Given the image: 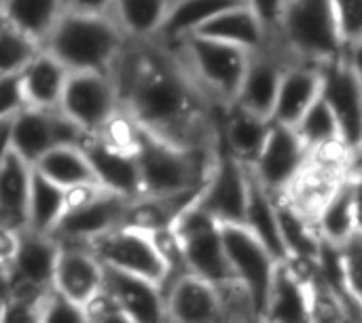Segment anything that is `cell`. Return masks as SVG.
Segmentation results:
<instances>
[{"label": "cell", "instance_id": "1", "mask_svg": "<svg viewBox=\"0 0 362 323\" xmlns=\"http://www.w3.org/2000/svg\"><path fill=\"white\" fill-rule=\"evenodd\" d=\"M110 74L121 108L140 129L176 146L216 150L210 104L161 44L129 42Z\"/></svg>", "mask_w": 362, "mask_h": 323}, {"label": "cell", "instance_id": "2", "mask_svg": "<svg viewBox=\"0 0 362 323\" xmlns=\"http://www.w3.org/2000/svg\"><path fill=\"white\" fill-rule=\"evenodd\" d=\"M132 40L117 21L106 15L64 11L40 44L68 72H112L121 53Z\"/></svg>", "mask_w": 362, "mask_h": 323}, {"label": "cell", "instance_id": "3", "mask_svg": "<svg viewBox=\"0 0 362 323\" xmlns=\"http://www.w3.org/2000/svg\"><path fill=\"white\" fill-rule=\"evenodd\" d=\"M134 150L142 197H180L202 190L218 154L216 150L170 144L138 125Z\"/></svg>", "mask_w": 362, "mask_h": 323}, {"label": "cell", "instance_id": "4", "mask_svg": "<svg viewBox=\"0 0 362 323\" xmlns=\"http://www.w3.org/2000/svg\"><path fill=\"white\" fill-rule=\"evenodd\" d=\"M163 49L170 51L191 85L210 106L214 104L227 110L235 104L250 55L248 51L197 34H189Z\"/></svg>", "mask_w": 362, "mask_h": 323}, {"label": "cell", "instance_id": "5", "mask_svg": "<svg viewBox=\"0 0 362 323\" xmlns=\"http://www.w3.org/2000/svg\"><path fill=\"white\" fill-rule=\"evenodd\" d=\"M278 40L293 59L314 66L344 55L329 0H284Z\"/></svg>", "mask_w": 362, "mask_h": 323}, {"label": "cell", "instance_id": "6", "mask_svg": "<svg viewBox=\"0 0 362 323\" xmlns=\"http://www.w3.org/2000/svg\"><path fill=\"white\" fill-rule=\"evenodd\" d=\"M178 245L187 273H193L216 288L235 281L225 256L221 224L204 212L195 199L168 226Z\"/></svg>", "mask_w": 362, "mask_h": 323}, {"label": "cell", "instance_id": "7", "mask_svg": "<svg viewBox=\"0 0 362 323\" xmlns=\"http://www.w3.org/2000/svg\"><path fill=\"white\" fill-rule=\"evenodd\" d=\"M85 245L102 262V267L142 277L157 284L161 290L170 279V262L163 256L153 231L121 224L89 239Z\"/></svg>", "mask_w": 362, "mask_h": 323}, {"label": "cell", "instance_id": "8", "mask_svg": "<svg viewBox=\"0 0 362 323\" xmlns=\"http://www.w3.org/2000/svg\"><path fill=\"white\" fill-rule=\"evenodd\" d=\"M361 53H344L337 59H331L320 68V97L329 104L337 127L341 146L346 152L358 161L362 142V83Z\"/></svg>", "mask_w": 362, "mask_h": 323}, {"label": "cell", "instance_id": "9", "mask_svg": "<svg viewBox=\"0 0 362 323\" xmlns=\"http://www.w3.org/2000/svg\"><path fill=\"white\" fill-rule=\"evenodd\" d=\"M89 135L59 110L21 108L4 125V144L34 165L53 146H83Z\"/></svg>", "mask_w": 362, "mask_h": 323}, {"label": "cell", "instance_id": "10", "mask_svg": "<svg viewBox=\"0 0 362 323\" xmlns=\"http://www.w3.org/2000/svg\"><path fill=\"white\" fill-rule=\"evenodd\" d=\"M57 110L87 135H98L121 110L119 91L108 72H68Z\"/></svg>", "mask_w": 362, "mask_h": 323}, {"label": "cell", "instance_id": "11", "mask_svg": "<svg viewBox=\"0 0 362 323\" xmlns=\"http://www.w3.org/2000/svg\"><path fill=\"white\" fill-rule=\"evenodd\" d=\"M221 237L233 279L246 290L257 319H263L278 260L244 224H221Z\"/></svg>", "mask_w": 362, "mask_h": 323}, {"label": "cell", "instance_id": "12", "mask_svg": "<svg viewBox=\"0 0 362 323\" xmlns=\"http://www.w3.org/2000/svg\"><path fill=\"white\" fill-rule=\"evenodd\" d=\"M308 163L310 150L297 135L295 127L272 121L263 148L250 169L263 188H267L274 197H284Z\"/></svg>", "mask_w": 362, "mask_h": 323}, {"label": "cell", "instance_id": "13", "mask_svg": "<svg viewBox=\"0 0 362 323\" xmlns=\"http://www.w3.org/2000/svg\"><path fill=\"white\" fill-rule=\"evenodd\" d=\"M248 169L229 152H218L195 203L218 224H244Z\"/></svg>", "mask_w": 362, "mask_h": 323}, {"label": "cell", "instance_id": "14", "mask_svg": "<svg viewBox=\"0 0 362 323\" xmlns=\"http://www.w3.org/2000/svg\"><path fill=\"white\" fill-rule=\"evenodd\" d=\"M129 201V197L102 188L83 203L66 207L64 216L59 218L51 235L57 241L87 243L93 237L125 224Z\"/></svg>", "mask_w": 362, "mask_h": 323}, {"label": "cell", "instance_id": "15", "mask_svg": "<svg viewBox=\"0 0 362 323\" xmlns=\"http://www.w3.org/2000/svg\"><path fill=\"white\" fill-rule=\"evenodd\" d=\"M291 59L293 57L278 40L269 42L259 51H252L248 55L246 72L233 106H240L257 116L272 121V110L276 104L280 78Z\"/></svg>", "mask_w": 362, "mask_h": 323}, {"label": "cell", "instance_id": "16", "mask_svg": "<svg viewBox=\"0 0 362 323\" xmlns=\"http://www.w3.org/2000/svg\"><path fill=\"white\" fill-rule=\"evenodd\" d=\"M163 307L165 322H225L216 286L193 273H182L163 288Z\"/></svg>", "mask_w": 362, "mask_h": 323}, {"label": "cell", "instance_id": "17", "mask_svg": "<svg viewBox=\"0 0 362 323\" xmlns=\"http://www.w3.org/2000/svg\"><path fill=\"white\" fill-rule=\"evenodd\" d=\"M261 322H312V273L293 260L278 262Z\"/></svg>", "mask_w": 362, "mask_h": 323}, {"label": "cell", "instance_id": "18", "mask_svg": "<svg viewBox=\"0 0 362 323\" xmlns=\"http://www.w3.org/2000/svg\"><path fill=\"white\" fill-rule=\"evenodd\" d=\"M51 286L85 307L104 286V267L85 243L59 241Z\"/></svg>", "mask_w": 362, "mask_h": 323}, {"label": "cell", "instance_id": "19", "mask_svg": "<svg viewBox=\"0 0 362 323\" xmlns=\"http://www.w3.org/2000/svg\"><path fill=\"white\" fill-rule=\"evenodd\" d=\"M358 190V176L352 173V178H341L322 199L314 214V224L322 243L341 248L354 235H361Z\"/></svg>", "mask_w": 362, "mask_h": 323}, {"label": "cell", "instance_id": "20", "mask_svg": "<svg viewBox=\"0 0 362 323\" xmlns=\"http://www.w3.org/2000/svg\"><path fill=\"white\" fill-rule=\"evenodd\" d=\"M81 148L87 154L98 182L106 190L129 199L140 195L138 161L134 148L119 146L104 135H89Z\"/></svg>", "mask_w": 362, "mask_h": 323}, {"label": "cell", "instance_id": "21", "mask_svg": "<svg viewBox=\"0 0 362 323\" xmlns=\"http://www.w3.org/2000/svg\"><path fill=\"white\" fill-rule=\"evenodd\" d=\"M59 254V241L53 235H38L32 231H17V248L8 260L11 284L32 290H47L53 281V271Z\"/></svg>", "mask_w": 362, "mask_h": 323}, {"label": "cell", "instance_id": "22", "mask_svg": "<svg viewBox=\"0 0 362 323\" xmlns=\"http://www.w3.org/2000/svg\"><path fill=\"white\" fill-rule=\"evenodd\" d=\"M102 288L121 307L123 315L127 317V323L165 322L163 292L157 284L104 267Z\"/></svg>", "mask_w": 362, "mask_h": 323}, {"label": "cell", "instance_id": "23", "mask_svg": "<svg viewBox=\"0 0 362 323\" xmlns=\"http://www.w3.org/2000/svg\"><path fill=\"white\" fill-rule=\"evenodd\" d=\"M320 68L308 61L291 59L282 72L272 121L282 125H295L301 114L320 95Z\"/></svg>", "mask_w": 362, "mask_h": 323}, {"label": "cell", "instance_id": "24", "mask_svg": "<svg viewBox=\"0 0 362 323\" xmlns=\"http://www.w3.org/2000/svg\"><path fill=\"white\" fill-rule=\"evenodd\" d=\"M193 34L240 47L248 53L267 47L269 42H276L269 38L261 19L255 15V11L248 4H238L221 11L218 15L204 21Z\"/></svg>", "mask_w": 362, "mask_h": 323}, {"label": "cell", "instance_id": "25", "mask_svg": "<svg viewBox=\"0 0 362 323\" xmlns=\"http://www.w3.org/2000/svg\"><path fill=\"white\" fill-rule=\"evenodd\" d=\"M246 169H248V193H246L244 226L269 250V254L278 262H286L288 252L280 235L276 199L267 188H263V184L252 173L250 165H246Z\"/></svg>", "mask_w": 362, "mask_h": 323}, {"label": "cell", "instance_id": "26", "mask_svg": "<svg viewBox=\"0 0 362 323\" xmlns=\"http://www.w3.org/2000/svg\"><path fill=\"white\" fill-rule=\"evenodd\" d=\"M66 78L68 70L51 53L40 49L19 72L25 106L40 110H57Z\"/></svg>", "mask_w": 362, "mask_h": 323}, {"label": "cell", "instance_id": "27", "mask_svg": "<svg viewBox=\"0 0 362 323\" xmlns=\"http://www.w3.org/2000/svg\"><path fill=\"white\" fill-rule=\"evenodd\" d=\"M30 176L32 165L4 144L0 150V226L13 231H21L25 226Z\"/></svg>", "mask_w": 362, "mask_h": 323}, {"label": "cell", "instance_id": "28", "mask_svg": "<svg viewBox=\"0 0 362 323\" xmlns=\"http://www.w3.org/2000/svg\"><path fill=\"white\" fill-rule=\"evenodd\" d=\"M274 199H276L280 235L288 252V260L316 264L322 250V239L316 231L314 218L303 209H299L286 197H274Z\"/></svg>", "mask_w": 362, "mask_h": 323}, {"label": "cell", "instance_id": "29", "mask_svg": "<svg viewBox=\"0 0 362 323\" xmlns=\"http://www.w3.org/2000/svg\"><path fill=\"white\" fill-rule=\"evenodd\" d=\"M269 125V118L257 116L240 106H229L225 110V121L221 125L225 152H229L244 165H252L263 148Z\"/></svg>", "mask_w": 362, "mask_h": 323}, {"label": "cell", "instance_id": "30", "mask_svg": "<svg viewBox=\"0 0 362 323\" xmlns=\"http://www.w3.org/2000/svg\"><path fill=\"white\" fill-rule=\"evenodd\" d=\"M238 4H246V0H172L153 42L161 47H172L180 38L193 34L210 17Z\"/></svg>", "mask_w": 362, "mask_h": 323}, {"label": "cell", "instance_id": "31", "mask_svg": "<svg viewBox=\"0 0 362 323\" xmlns=\"http://www.w3.org/2000/svg\"><path fill=\"white\" fill-rule=\"evenodd\" d=\"M64 212H66V190L32 167L23 228L38 235H51Z\"/></svg>", "mask_w": 362, "mask_h": 323}, {"label": "cell", "instance_id": "32", "mask_svg": "<svg viewBox=\"0 0 362 323\" xmlns=\"http://www.w3.org/2000/svg\"><path fill=\"white\" fill-rule=\"evenodd\" d=\"M62 13V0H0V19L38 44L45 42Z\"/></svg>", "mask_w": 362, "mask_h": 323}, {"label": "cell", "instance_id": "33", "mask_svg": "<svg viewBox=\"0 0 362 323\" xmlns=\"http://www.w3.org/2000/svg\"><path fill=\"white\" fill-rule=\"evenodd\" d=\"M32 167L64 190L83 184H100L81 146H53Z\"/></svg>", "mask_w": 362, "mask_h": 323}, {"label": "cell", "instance_id": "34", "mask_svg": "<svg viewBox=\"0 0 362 323\" xmlns=\"http://www.w3.org/2000/svg\"><path fill=\"white\" fill-rule=\"evenodd\" d=\"M172 0H112L110 17L132 42H148L157 36Z\"/></svg>", "mask_w": 362, "mask_h": 323}, {"label": "cell", "instance_id": "35", "mask_svg": "<svg viewBox=\"0 0 362 323\" xmlns=\"http://www.w3.org/2000/svg\"><path fill=\"white\" fill-rule=\"evenodd\" d=\"M293 127H295L297 135L301 138V142L305 144V148L310 150V154L341 146L337 121H335L329 104L320 95L312 102V106L301 114V118Z\"/></svg>", "mask_w": 362, "mask_h": 323}, {"label": "cell", "instance_id": "36", "mask_svg": "<svg viewBox=\"0 0 362 323\" xmlns=\"http://www.w3.org/2000/svg\"><path fill=\"white\" fill-rule=\"evenodd\" d=\"M38 51V42L0 19V76L19 74Z\"/></svg>", "mask_w": 362, "mask_h": 323}, {"label": "cell", "instance_id": "37", "mask_svg": "<svg viewBox=\"0 0 362 323\" xmlns=\"http://www.w3.org/2000/svg\"><path fill=\"white\" fill-rule=\"evenodd\" d=\"M344 53H361L362 0H329Z\"/></svg>", "mask_w": 362, "mask_h": 323}, {"label": "cell", "instance_id": "38", "mask_svg": "<svg viewBox=\"0 0 362 323\" xmlns=\"http://www.w3.org/2000/svg\"><path fill=\"white\" fill-rule=\"evenodd\" d=\"M38 323H85V313L81 305H76L51 286L40 296Z\"/></svg>", "mask_w": 362, "mask_h": 323}, {"label": "cell", "instance_id": "39", "mask_svg": "<svg viewBox=\"0 0 362 323\" xmlns=\"http://www.w3.org/2000/svg\"><path fill=\"white\" fill-rule=\"evenodd\" d=\"M83 313L85 323H127L121 307L104 288L83 307Z\"/></svg>", "mask_w": 362, "mask_h": 323}, {"label": "cell", "instance_id": "40", "mask_svg": "<svg viewBox=\"0 0 362 323\" xmlns=\"http://www.w3.org/2000/svg\"><path fill=\"white\" fill-rule=\"evenodd\" d=\"M21 108H25L19 74L0 76V125H6Z\"/></svg>", "mask_w": 362, "mask_h": 323}, {"label": "cell", "instance_id": "41", "mask_svg": "<svg viewBox=\"0 0 362 323\" xmlns=\"http://www.w3.org/2000/svg\"><path fill=\"white\" fill-rule=\"evenodd\" d=\"M246 4L261 19V23L267 30L269 38L272 40H278V25H280V15H282L284 0H246Z\"/></svg>", "mask_w": 362, "mask_h": 323}, {"label": "cell", "instance_id": "42", "mask_svg": "<svg viewBox=\"0 0 362 323\" xmlns=\"http://www.w3.org/2000/svg\"><path fill=\"white\" fill-rule=\"evenodd\" d=\"M64 11L87 13V15H106L110 13L112 0H62Z\"/></svg>", "mask_w": 362, "mask_h": 323}, {"label": "cell", "instance_id": "43", "mask_svg": "<svg viewBox=\"0 0 362 323\" xmlns=\"http://www.w3.org/2000/svg\"><path fill=\"white\" fill-rule=\"evenodd\" d=\"M17 248V231L0 226V264H8Z\"/></svg>", "mask_w": 362, "mask_h": 323}, {"label": "cell", "instance_id": "44", "mask_svg": "<svg viewBox=\"0 0 362 323\" xmlns=\"http://www.w3.org/2000/svg\"><path fill=\"white\" fill-rule=\"evenodd\" d=\"M8 294H11V275H8V267L0 264V322H2V313L4 307L8 303Z\"/></svg>", "mask_w": 362, "mask_h": 323}]
</instances>
